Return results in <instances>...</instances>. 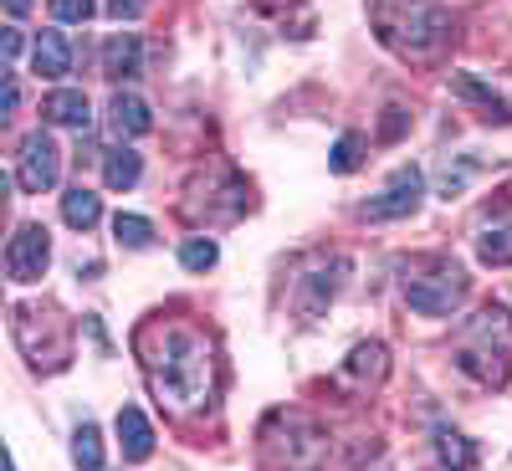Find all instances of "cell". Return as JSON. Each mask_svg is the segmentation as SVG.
I'll use <instances>...</instances> for the list:
<instances>
[{
	"label": "cell",
	"instance_id": "cell-1",
	"mask_svg": "<svg viewBox=\"0 0 512 471\" xmlns=\"http://www.w3.org/2000/svg\"><path fill=\"white\" fill-rule=\"evenodd\" d=\"M144 369L159 400H169L175 410L200 405L210 390V349L195 328H180V323L144 333Z\"/></svg>",
	"mask_w": 512,
	"mask_h": 471
},
{
	"label": "cell",
	"instance_id": "cell-2",
	"mask_svg": "<svg viewBox=\"0 0 512 471\" xmlns=\"http://www.w3.org/2000/svg\"><path fill=\"white\" fill-rule=\"evenodd\" d=\"M374 26H379V41L390 52L410 57V62H425L446 47L451 36V21L436 0H374Z\"/></svg>",
	"mask_w": 512,
	"mask_h": 471
},
{
	"label": "cell",
	"instance_id": "cell-3",
	"mask_svg": "<svg viewBox=\"0 0 512 471\" xmlns=\"http://www.w3.org/2000/svg\"><path fill=\"white\" fill-rule=\"evenodd\" d=\"M456 364L477 384H507L512 374V313L482 308L456 328Z\"/></svg>",
	"mask_w": 512,
	"mask_h": 471
},
{
	"label": "cell",
	"instance_id": "cell-4",
	"mask_svg": "<svg viewBox=\"0 0 512 471\" xmlns=\"http://www.w3.org/2000/svg\"><path fill=\"white\" fill-rule=\"evenodd\" d=\"M405 303L425 318H446L466 303V272L456 262H436L425 277H405Z\"/></svg>",
	"mask_w": 512,
	"mask_h": 471
},
{
	"label": "cell",
	"instance_id": "cell-5",
	"mask_svg": "<svg viewBox=\"0 0 512 471\" xmlns=\"http://www.w3.org/2000/svg\"><path fill=\"white\" fill-rule=\"evenodd\" d=\"M62 175V149L52 144V134H26L21 139V154H16V185L26 195H41V190H52Z\"/></svg>",
	"mask_w": 512,
	"mask_h": 471
},
{
	"label": "cell",
	"instance_id": "cell-6",
	"mask_svg": "<svg viewBox=\"0 0 512 471\" xmlns=\"http://www.w3.org/2000/svg\"><path fill=\"white\" fill-rule=\"evenodd\" d=\"M420 190H425L420 169L405 164V169H395V180L384 185V195H374L359 216L364 221H405V216H415V210H420Z\"/></svg>",
	"mask_w": 512,
	"mask_h": 471
},
{
	"label": "cell",
	"instance_id": "cell-7",
	"mask_svg": "<svg viewBox=\"0 0 512 471\" xmlns=\"http://www.w3.org/2000/svg\"><path fill=\"white\" fill-rule=\"evenodd\" d=\"M52 262V236L47 226H16L11 246H6V277L11 282H36Z\"/></svg>",
	"mask_w": 512,
	"mask_h": 471
},
{
	"label": "cell",
	"instance_id": "cell-8",
	"mask_svg": "<svg viewBox=\"0 0 512 471\" xmlns=\"http://www.w3.org/2000/svg\"><path fill=\"white\" fill-rule=\"evenodd\" d=\"M108 128L118 139H144L149 128H154V113H149V103L139 98V93H113V103H108Z\"/></svg>",
	"mask_w": 512,
	"mask_h": 471
},
{
	"label": "cell",
	"instance_id": "cell-9",
	"mask_svg": "<svg viewBox=\"0 0 512 471\" xmlns=\"http://www.w3.org/2000/svg\"><path fill=\"white\" fill-rule=\"evenodd\" d=\"M139 67H144V41L134 36V31H113L108 41H103V77H139Z\"/></svg>",
	"mask_w": 512,
	"mask_h": 471
},
{
	"label": "cell",
	"instance_id": "cell-10",
	"mask_svg": "<svg viewBox=\"0 0 512 471\" xmlns=\"http://www.w3.org/2000/svg\"><path fill=\"white\" fill-rule=\"evenodd\" d=\"M118 446H123V461H149L154 456V425L144 420L139 405L118 410Z\"/></svg>",
	"mask_w": 512,
	"mask_h": 471
},
{
	"label": "cell",
	"instance_id": "cell-11",
	"mask_svg": "<svg viewBox=\"0 0 512 471\" xmlns=\"http://www.w3.org/2000/svg\"><path fill=\"white\" fill-rule=\"evenodd\" d=\"M41 118L47 123H62V128H88L93 123V108H88V93H77V88H57L41 98Z\"/></svg>",
	"mask_w": 512,
	"mask_h": 471
},
{
	"label": "cell",
	"instance_id": "cell-12",
	"mask_svg": "<svg viewBox=\"0 0 512 471\" xmlns=\"http://www.w3.org/2000/svg\"><path fill=\"white\" fill-rule=\"evenodd\" d=\"M31 62H36L41 77H67V72H72V47H67V36H62V31H41Z\"/></svg>",
	"mask_w": 512,
	"mask_h": 471
},
{
	"label": "cell",
	"instance_id": "cell-13",
	"mask_svg": "<svg viewBox=\"0 0 512 471\" xmlns=\"http://www.w3.org/2000/svg\"><path fill=\"white\" fill-rule=\"evenodd\" d=\"M139 175H144V159H139L134 149H128V144L108 149V159H103V180H108V190H134Z\"/></svg>",
	"mask_w": 512,
	"mask_h": 471
},
{
	"label": "cell",
	"instance_id": "cell-14",
	"mask_svg": "<svg viewBox=\"0 0 512 471\" xmlns=\"http://www.w3.org/2000/svg\"><path fill=\"white\" fill-rule=\"evenodd\" d=\"M62 221H67L72 231H93V226L103 221V200H98L93 190H82V185L67 190V195H62Z\"/></svg>",
	"mask_w": 512,
	"mask_h": 471
},
{
	"label": "cell",
	"instance_id": "cell-15",
	"mask_svg": "<svg viewBox=\"0 0 512 471\" xmlns=\"http://www.w3.org/2000/svg\"><path fill=\"white\" fill-rule=\"evenodd\" d=\"M72 466L77 471H103V436H98V425H77V436H72Z\"/></svg>",
	"mask_w": 512,
	"mask_h": 471
},
{
	"label": "cell",
	"instance_id": "cell-16",
	"mask_svg": "<svg viewBox=\"0 0 512 471\" xmlns=\"http://www.w3.org/2000/svg\"><path fill=\"white\" fill-rule=\"evenodd\" d=\"M477 256L487 267H512V221L507 226H492L482 241H477Z\"/></svg>",
	"mask_w": 512,
	"mask_h": 471
},
{
	"label": "cell",
	"instance_id": "cell-17",
	"mask_svg": "<svg viewBox=\"0 0 512 471\" xmlns=\"http://www.w3.org/2000/svg\"><path fill=\"white\" fill-rule=\"evenodd\" d=\"M456 93H461V98H477V103L487 108V118H497V123H507V118H512V113H507V103H502L492 88H482L477 77H456Z\"/></svg>",
	"mask_w": 512,
	"mask_h": 471
},
{
	"label": "cell",
	"instance_id": "cell-18",
	"mask_svg": "<svg viewBox=\"0 0 512 471\" xmlns=\"http://www.w3.org/2000/svg\"><path fill=\"white\" fill-rule=\"evenodd\" d=\"M328 164H333V175H354V169L364 164V139H359V134H344V139L333 144Z\"/></svg>",
	"mask_w": 512,
	"mask_h": 471
},
{
	"label": "cell",
	"instance_id": "cell-19",
	"mask_svg": "<svg viewBox=\"0 0 512 471\" xmlns=\"http://www.w3.org/2000/svg\"><path fill=\"white\" fill-rule=\"evenodd\" d=\"M113 236H118V246H149L154 241V226L144 221V216H113Z\"/></svg>",
	"mask_w": 512,
	"mask_h": 471
},
{
	"label": "cell",
	"instance_id": "cell-20",
	"mask_svg": "<svg viewBox=\"0 0 512 471\" xmlns=\"http://www.w3.org/2000/svg\"><path fill=\"white\" fill-rule=\"evenodd\" d=\"M436 451H441V461H446L451 471H466V466L477 461V451L466 446V436H451V431H441V436H436Z\"/></svg>",
	"mask_w": 512,
	"mask_h": 471
},
{
	"label": "cell",
	"instance_id": "cell-21",
	"mask_svg": "<svg viewBox=\"0 0 512 471\" xmlns=\"http://www.w3.org/2000/svg\"><path fill=\"white\" fill-rule=\"evenodd\" d=\"M216 241H205V236H190L185 246H180V262L190 267V272H210V267H216Z\"/></svg>",
	"mask_w": 512,
	"mask_h": 471
},
{
	"label": "cell",
	"instance_id": "cell-22",
	"mask_svg": "<svg viewBox=\"0 0 512 471\" xmlns=\"http://www.w3.org/2000/svg\"><path fill=\"white\" fill-rule=\"evenodd\" d=\"M472 175H477V164L466 159V154H461L456 164L446 159V164H441V195H446V200H451V195H461V190H466V180H472Z\"/></svg>",
	"mask_w": 512,
	"mask_h": 471
},
{
	"label": "cell",
	"instance_id": "cell-23",
	"mask_svg": "<svg viewBox=\"0 0 512 471\" xmlns=\"http://www.w3.org/2000/svg\"><path fill=\"white\" fill-rule=\"evenodd\" d=\"M93 0H52V16L57 21H93Z\"/></svg>",
	"mask_w": 512,
	"mask_h": 471
},
{
	"label": "cell",
	"instance_id": "cell-24",
	"mask_svg": "<svg viewBox=\"0 0 512 471\" xmlns=\"http://www.w3.org/2000/svg\"><path fill=\"white\" fill-rule=\"evenodd\" d=\"M144 6H149V0H108V16L113 21H139Z\"/></svg>",
	"mask_w": 512,
	"mask_h": 471
},
{
	"label": "cell",
	"instance_id": "cell-25",
	"mask_svg": "<svg viewBox=\"0 0 512 471\" xmlns=\"http://www.w3.org/2000/svg\"><path fill=\"white\" fill-rule=\"evenodd\" d=\"M16 52H21V31H6V62H16Z\"/></svg>",
	"mask_w": 512,
	"mask_h": 471
},
{
	"label": "cell",
	"instance_id": "cell-26",
	"mask_svg": "<svg viewBox=\"0 0 512 471\" xmlns=\"http://www.w3.org/2000/svg\"><path fill=\"white\" fill-rule=\"evenodd\" d=\"M6 11H11V16H26V11H31V0H6Z\"/></svg>",
	"mask_w": 512,
	"mask_h": 471
}]
</instances>
